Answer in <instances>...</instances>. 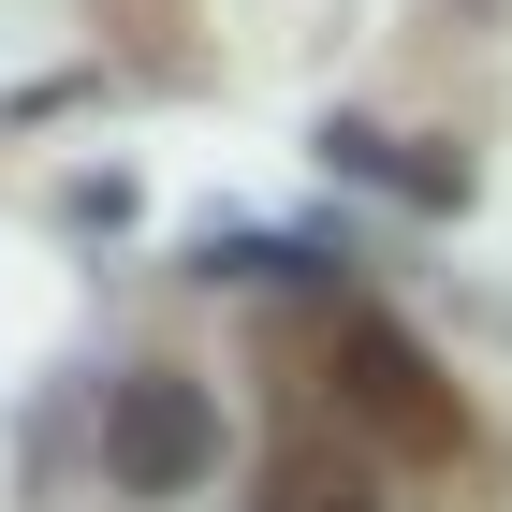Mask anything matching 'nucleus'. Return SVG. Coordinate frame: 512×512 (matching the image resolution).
Masks as SVG:
<instances>
[{
    "label": "nucleus",
    "instance_id": "1",
    "mask_svg": "<svg viewBox=\"0 0 512 512\" xmlns=\"http://www.w3.org/2000/svg\"><path fill=\"white\" fill-rule=\"evenodd\" d=\"M337 410H352L366 439H395V454H454V439H469V410H454V381H439L425 366V337H395L381 308H352L337 322Z\"/></svg>",
    "mask_w": 512,
    "mask_h": 512
},
{
    "label": "nucleus",
    "instance_id": "2",
    "mask_svg": "<svg viewBox=\"0 0 512 512\" xmlns=\"http://www.w3.org/2000/svg\"><path fill=\"white\" fill-rule=\"evenodd\" d=\"M103 469L132 483V498H191L205 469H220V395L176 381V366H132V381H103Z\"/></svg>",
    "mask_w": 512,
    "mask_h": 512
},
{
    "label": "nucleus",
    "instance_id": "3",
    "mask_svg": "<svg viewBox=\"0 0 512 512\" xmlns=\"http://www.w3.org/2000/svg\"><path fill=\"white\" fill-rule=\"evenodd\" d=\"M249 512H381V483H366V454H337V439H293Z\"/></svg>",
    "mask_w": 512,
    "mask_h": 512
}]
</instances>
